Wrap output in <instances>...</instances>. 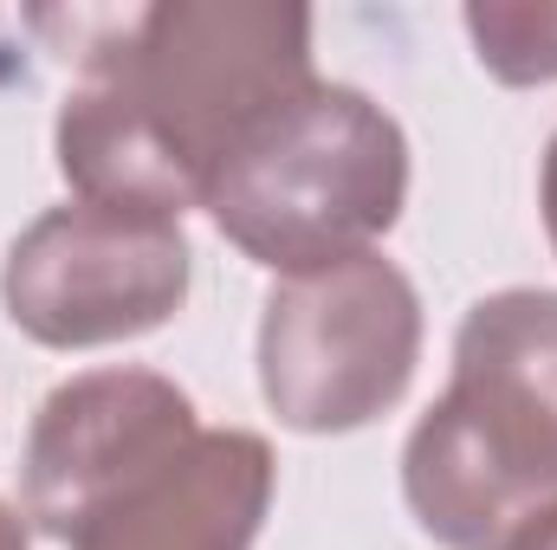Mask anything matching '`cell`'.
I'll use <instances>...</instances> for the list:
<instances>
[{
  "mask_svg": "<svg viewBox=\"0 0 557 550\" xmlns=\"http://www.w3.org/2000/svg\"><path fill=\"white\" fill-rule=\"evenodd\" d=\"M91 26L52 130L72 201L182 221L214 168L318 78L305 7L162 0Z\"/></svg>",
  "mask_w": 557,
  "mask_h": 550,
  "instance_id": "6da1fadb",
  "label": "cell"
},
{
  "mask_svg": "<svg viewBox=\"0 0 557 550\" xmlns=\"http://www.w3.org/2000/svg\"><path fill=\"white\" fill-rule=\"evenodd\" d=\"M403 492L447 550H519L557 525V291L512 285L460 317L447 396L403 447Z\"/></svg>",
  "mask_w": 557,
  "mask_h": 550,
  "instance_id": "7a4b0ae2",
  "label": "cell"
},
{
  "mask_svg": "<svg viewBox=\"0 0 557 550\" xmlns=\"http://www.w3.org/2000/svg\"><path fill=\"white\" fill-rule=\"evenodd\" d=\"M403 201H409L403 124L376 98L324 78H311L292 104H278L214 168L201 195L208 221L278 278L376 253V240L403 221Z\"/></svg>",
  "mask_w": 557,
  "mask_h": 550,
  "instance_id": "3957f363",
  "label": "cell"
},
{
  "mask_svg": "<svg viewBox=\"0 0 557 550\" xmlns=\"http://www.w3.org/2000/svg\"><path fill=\"white\" fill-rule=\"evenodd\" d=\"M421 363V298L383 253L292 273L260 311V389L298 434H350L403 402Z\"/></svg>",
  "mask_w": 557,
  "mask_h": 550,
  "instance_id": "277c9868",
  "label": "cell"
},
{
  "mask_svg": "<svg viewBox=\"0 0 557 550\" xmlns=\"http://www.w3.org/2000/svg\"><path fill=\"white\" fill-rule=\"evenodd\" d=\"M188 273L195 253L182 221L111 201H65L7 247L0 298L33 343L98 350L162 330L188 298Z\"/></svg>",
  "mask_w": 557,
  "mask_h": 550,
  "instance_id": "5b68a950",
  "label": "cell"
},
{
  "mask_svg": "<svg viewBox=\"0 0 557 550\" xmlns=\"http://www.w3.org/2000/svg\"><path fill=\"white\" fill-rule=\"evenodd\" d=\"M201 434L195 402L156 370H85L59 383L26 434L20 505L33 532L72 545L143 473L175 460Z\"/></svg>",
  "mask_w": 557,
  "mask_h": 550,
  "instance_id": "8992f818",
  "label": "cell"
},
{
  "mask_svg": "<svg viewBox=\"0 0 557 550\" xmlns=\"http://www.w3.org/2000/svg\"><path fill=\"white\" fill-rule=\"evenodd\" d=\"M273 447L260 434L201 427L65 550H253L273 505Z\"/></svg>",
  "mask_w": 557,
  "mask_h": 550,
  "instance_id": "52a82bcc",
  "label": "cell"
},
{
  "mask_svg": "<svg viewBox=\"0 0 557 550\" xmlns=\"http://www.w3.org/2000/svg\"><path fill=\"white\" fill-rule=\"evenodd\" d=\"M467 33L480 46V65L506 85H552L557 78V7H467Z\"/></svg>",
  "mask_w": 557,
  "mask_h": 550,
  "instance_id": "ba28073f",
  "label": "cell"
},
{
  "mask_svg": "<svg viewBox=\"0 0 557 550\" xmlns=\"http://www.w3.org/2000/svg\"><path fill=\"white\" fill-rule=\"evenodd\" d=\"M539 201H545V234H552V247H557V137H552V149H545V182H539Z\"/></svg>",
  "mask_w": 557,
  "mask_h": 550,
  "instance_id": "9c48e42d",
  "label": "cell"
},
{
  "mask_svg": "<svg viewBox=\"0 0 557 550\" xmlns=\"http://www.w3.org/2000/svg\"><path fill=\"white\" fill-rule=\"evenodd\" d=\"M0 550H26V525H20V512H7V505H0Z\"/></svg>",
  "mask_w": 557,
  "mask_h": 550,
  "instance_id": "30bf717a",
  "label": "cell"
},
{
  "mask_svg": "<svg viewBox=\"0 0 557 550\" xmlns=\"http://www.w3.org/2000/svg\"><path fill=\"white\" fill-rule=\"evenodd\" d=\"M519 550H557V525H545L539 538H525V545H519Z\"/></svg>",
  "mask_w": 557,
  "mask_h": 550,
  "instance_id": "8fae6325",
  "label": "cell"
}]
</instances>
